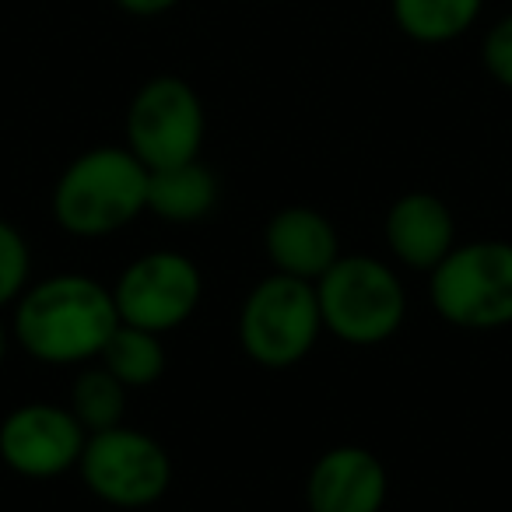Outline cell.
<instances>
[{"label":"cell","mask_w":512,"mask_h":512,"mask_svg":"<svg viewBox=\"0 0 512 512\" xmlns=\"http://www.w3.org/2000/svg\"><path fill=\"white\" fill-rule=\"evenodd\" d=\"M116 327L120 313L113 288L85 274H53L29 285L11 320L18 348L43 365L99 362Z\"/></svg>","instance_id":"obj_1"},{"label":"cell","mask_w":512,"mask_h":512,"mask_svg":"<svg viewBox=\"0 0 512 512\" xmlns=\"http://www.w3.org/2000/svg\"><path fill=\"white\" fill-rule=\"evenodd\" d=\"M148 176L127 144L81 151L53 186V218L74 239H106L148 211Z\"/></svg>","instance_id":"obj_2"},{"label":"cell","mask_w":512,"mask_h":512,"mask_svg":"<svg viewBox=\"0 0 512 512\" xmlns=\"http://www.w3.org/2000/svg\"><path fill=\"white\" fill-rule=\"evenodd\" d=\"M323 330L337 341L372 348L404 327L407 292L390 264L365 253L337 256V264L316 281Z\"/></svg>","instance_id":"obj_3"},{"label":"cell","mask_w":512,"mask_h":512,"mask_svg":"<svg viewBox=\"0 0 512 512\" xmlns=\"http://www.w3.org/2000/svg\"><path fill=\"white\" fill-rule=\"evenodd\" d=\"M428 295L449 327H512V242H456L446 260L428 274Z\"/></svg>","instance_id":"obj_4"},{"label":"cell","mask_w":512,"mask_h":512,"mask_svg":"<svg viewBox=\"0 0 512 512\" xmlns=\"http://www.w3.org/2000/svg\"><path fill=\"white\" fill-rule=\"evenodd\" d=\"M323 334L316 285L274 271L249 288L239 309V344L249 362L264 369H292Z\"/></svg>","instance_id":"obj_5"},{"label":"cell","mask_w":512,"mask_h":512,"mask_svg":"<svg viewBox=\"0 0 512 512\" xmlns=\"http://www.w3.org/2000/svg\"><path fill=\"white\" fill-rule=\"evenodd\" d=\"M207 113L197 88L176 74H155L127 106V148L148 172L200 158Z\"/></svg>","instance_id":"obj_6"},{"label":"cell","mask_w":512,"mask_h":512,"mask_svg":"<svg viewBox=\"0 0 512 512\" xmlns=\"http://www.w3.org/2000/svg\"><path fill=\"white\" fill-rule=\"evenodd\" d=\"M88 491L116 509H148L169 491L172 460L155 435L130 425L92 432L78 463Z\"/></svg>","instance_id":"obj_7"},{"label":"cell","mask_w":512,"mask_h":512,"mask_svg":"<svg viewBox=\"0 0 512 512\" xmlns=\"http://www.w3.org/2000/svg\"><path fill=\"white\" fill-rule=\"evenodd\" d=\"M200 295H204L200 267L176 249L137 256L123 267L113 285L120 323L151 330V334H169L183 327L197 313Z\"/></svg>","instance_id":"obj_8"},{"label":"cell","mask_w":512,"mask_h":512,"mask_svg":"<svg viewBox=\"0 0 512 512\" xmlns=\"http://www.w3.org/2000/svg\"><path fill=\"white\" fill-rule=\"evenodd\" d=\"M85 442L88 432L71 407L50 400H29L0 421V460L32 481L78 470Z\"/></svg>","instance_id":"obj_9"},{"label":"cell","mask_w":512,"mask_h":512,"mask_svg":"<svg viewBox=\"0 0 512 512\" xmlns=\"http://www.w3.org/2000/svg\"><path fill=\"white\" fill-rule=\"evenodd\" d=\"M390 474L365 446H334L313 463L306 481L309 512H383Z\"/></svg>","instance_id":"obj_10"},{"label":"cell","mask_w":512,"mask_h":512,"mask_svg":"<svg viewBox=\"0 0 512 512\" xmlns=\"http://www.w3.org/2000/svg\"><path fill=\"white\" fill-rule=\"evenodd\" d=\"M383 235L390 253L407 271L432 274L456 246V218L442 197L414 190L390 204Z\"/></svg>","instance_id":"obj_11"},{"label":"cell","mask_w":512,"mask_h":512,"mask_svg":"<svg viewBox=\"0 0 512 512\" xmlns=\"http://www.w3.org/2000/svg\"><path fill=\"white\" fill-rule=\"evenodd\" d=\"M267 260L274 264L278 274L299 281H316L337 264L341 256V235H337L334 221L316 207H281L264 232Z\"/></svg>","instance_id":"obj_12"},{"label":"cell","mask_w":512,"mask_h":512,"mask_svg":"<svg viewBox=\"0 0 512 512\" xmlns=\"http://www.w3.org/2000/svg\"><path fill=\"white\" fill-rule=\"evenodd\" d=\"M218 176L200 158L148 176V211L172 225H193L218 207Z\"/></svg>","instance_id":"obj_13"},{"label":"cell","mask_w":512,"mask_h":512,"mask_svg":"<svg viewBox=\"0 0 512 512\" xmlns=\"http://www.w3.org/2000/svg\"><path fill=\"white\" fill-rule=\"evenodd\" d=\"M484 0H390L393 25L411 43L446 46L477 25Z\"/></svg>","instance_id":"obj_14"},{"label":"cell","mask_w":512,"mask_h":512,"mask_svg":"<svg viewBox=\"0 0 512 512\" xmlns=\"http://www.w3.org/2000/svg\"><path fill=\"white\" fill-rule=\"evenodd\" d=\"M99 365H106L127 390H141V386H155L165 376L169 355H165L162 334L120 323L102 348Z\"/></svg>","instance_id":"obj_15"},{"label":"cell","mask_w":512,"mask_h":512,"mask_svg":"<svg viewBox=\"0 0 512 512\" xmlns=\"http://www.w3.org/2000/svg\"><path fill=\"white\" fill-rule=\"evenodd\" d=\"M71 411L85 425V432H106L123 425L127 411V386L106 369V365H85L71 386Z\"/></svg>","instance_id":"obj_16"},{"label":"cell","mask_w":512,"mask_h":512,"mask_svg":"<svg viewBox=\"0 0 512 512\" xmlns=\"http://www.w3.org/2000/svg\"><path fill=\"white\" fill-rule=\"evenodd\" d=\"M32 274V249L11 221L0 218V309L22 299Z\"/></svg>","instance_id":"obj_17"},{"label":"cell","mask_w":512,"mask_h":512,"mask_svg":"<svg viewBox=\"0 0 512 512\" xmlns=\"http://www.w3.org/2000/svg\"><path fill=\"white\" fill-rule=\"evenodd\" d=\"M481 64L502 88L512 92V15L498 18L481 43Z\"/></svg>","instance_id":"obj_18"},{"label":"cell","mask_w":512,"mask_h":512,"mask_svg":"<svg viewBox=\"0 0 512 512\" xmlns=\"http://www.w3.org/2000/svg\"><path fill=\"white\" fill-rule=\"evenodd\" d=\"M113 4L130 18H158L169 15L172 8H179L183 0H113Z\"/></svg>","instance_id":"obj_19"},{"label":"cell","mask_w":512,"mask_h":512,"mask_svg":"<svg viewBox=\"0 0 512 512\" xmlns=\"http://www.w3.org/2000/svg\"><path fill=\"white\" fill-rule=\"evenodd\" d=\"M8 348H11V334H8V327H4V320H0V365L8 358Z\"/></svg>","instance_id":"obj_20"}]
</instances>
